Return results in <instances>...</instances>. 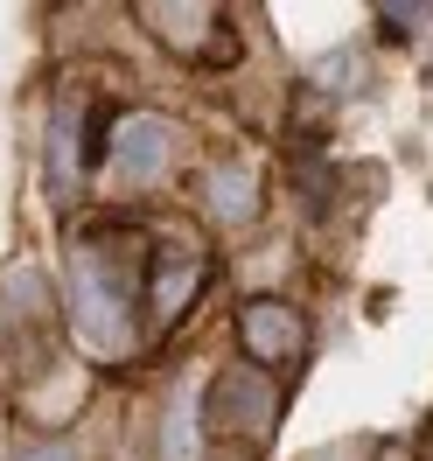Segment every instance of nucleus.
I'll return each mask as SVG.
<instances>
[{
    "label": "nucleus",
    "instance_id": "1a4fd4ad",
    "mask_svg": "<svg viewBox=\"0 0 433 461\" xmlns=\"http://www.w3.org/2000/svg\"><path fill=\"white\" fill-rule=\"evenodd\" d=\"M161 461H196V392H175V405H168V440H161Z\"/></svg>",
    "mask_w": 433,
    "mask_h": 461
},
{
    "label": "nucleus",
    "instance_id": "9b49d317",
    "mask_svg": "<svg viewBox=\"0 0 433 461\" xmlns=\"http://www.w3.org/2000/svg\"><path fill=\"white\" fill-rule=\"evenodd\" d=\"M14 461H77V447L70 440H42V447H22Z\"/></svg>",
    "mask_w": 433,
    "mask_h": 461
},
{
    "label": "nucleus",
    "instance_id": "9d476101",
    "mask_svg": "<svg viewBox=\"0 0 433 461\" xmlns=\"http://www.w3.org/2000/svg\"><path fill=\"white\" fill-rule=\"evenodd\" d=\"M377 22H384L392 35H412V29H427V22H433V7H384Z\"/></svg>",
    "mask_w": 433,
    "mask_h": 461
},
{
    "label": "nucleus",
    "instance_id": "20e7f679",
    "mask_svg": "<svg viewBox=\"0 0 433 461\" xmlns=\"http://www.w3.org/2000/svg\"><path fill=\"white\" fill-rule=\"evenodd\" d=\"M168 161H175V126H168V119H154V113L119 119V133H113V175H119V189H147Z\"/></svg>",
    "mask_w": 433,
    "mask_h": 461
},
{
    "label": "nucleus",
    "instance_id": "39448f33",
    "mask_svg": "<svg viewBox=\"0 0 433 461\" xmlns=\"http://www.w3.org/2000/svg\"><path fill=\"white\" fill-rule=\"evenodd\" d=\"M245 364H287V357H301L308 349V321L293 315L287 301H245Z\"/></svg>",
    "mask_w": 433,
    "mask_h": 461
},
{
    "label": "nucleus",
    "instance_id": "6e6552de",
    "mask_svg": "<svg viewBox=\"0 0 433 461\" xmlns=\"http://www.w3.org/2000/svg\"><path fill=\"white\" fill-rule=\"evenodd\" d=\"M203 203L217 224H252L259 217V168L252 161H217L210 182H203Z\"/></svg>",
    "mask_w": 433,
    "mask_h": 461
},
{
    "label": "nucleus",
    "instance_id": "f257e3e1",
    "mask_svg": "<svg viewBox=\"0 0 433 461\" xmlns=\"http://www.w3.org/2000/svg\"><path fill=\"white\" fill-rule=\"evenodd\" d=\"M140 280H147V238L140 230H77L70 245V273H63V308H70V329L77 343L113 364L140 343Z\"/></svg>",
    "mask_w": 433,
    "mask_h": 461
},
{
    "label": "nucleus",
    "instance_id": "f03ea898",
    "mask_svg": "<svg viewBox=\"0 0 433 461\" xmlns=\"http://www.w3.org/2000/svg\"><path fill=\"white\" fill-rule=\"evenodd\" d=\"M210 420H217V433H231L245 447H266V433L280 420V384L259 364H224L210 384Z\"/></svg>",
    "mask_w": 433,
    "mask_h": 461
},
{
    "label": "nucleus",
    "instance_id": "423d86ee",
    "mask_svg": "<svg viewBox=\"0 0 433 461\" xmlns=\"http://www.w3.org/2000/svg\"><path fill=\"white\" fill-rule=\"evenodd\" d=\"M140 14V29H154L168 50H182V57H224L210 35L224 29V7H203V0H182V7H133Z\"/></svg>",
    "mask_w": 433,
    "mask_h": 461
},
{
    "label": "nucleus",
    "instance_id": "0eeeda50",
    "mask_svg": "<svg viewBox=\"0 0 433 461\" xmlns=\"http://www.w3.org/2000/svg\"><path fill=\"white\" fill-rule=\"evenodd\" d=\"M147 280H154V321H175L189 315V301H196L203 287V259L182 245V252H154L147 259Z\"/></svg>",
    "mask_w": 433,
    "mask_h": 461
},
{
    "label": "nucleus",
    "instance_id": "7ed1b4c3",
    "mask_svg": "<svg viewBox=\"0 0 433 461\" xmlns=\"http://www.w3.org/2000/svg\"><path fill=\"white\" fill-rule=\"evenodd\" d=\"M0 329H7V343H14V364L35 371L42 349H50V329H57V301H50V287H42L35 266H14V273H7V287H0Z\"/></svg>",
    "mask_w": 433,
    "mask_h": 461
}]
</instances>
